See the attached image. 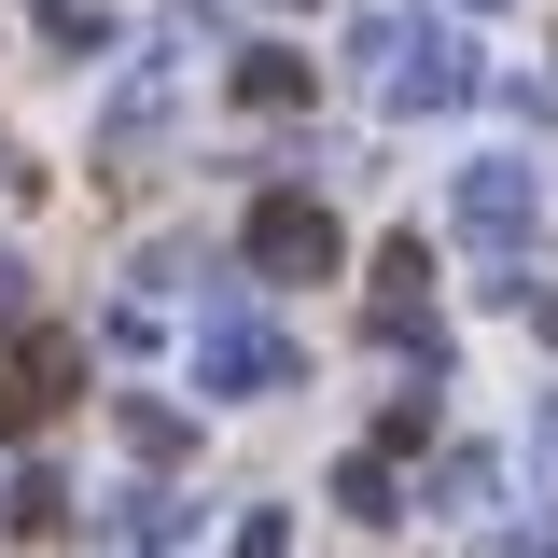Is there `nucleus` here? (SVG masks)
<instances>
[{
  "instance_id": "nucleus-9",
  "label": "nucleus",
  "mask_w": 558,
  "mask_h": 558,
  "mask_svg": "<svg viewBox=\"0 0 558 558\" xmlns=\"http://www.w3.org/2000/svg\"><path fill=\"white\" fill-rule=\"evenodd\" d=\"M349 517H405V475H391V461H377V447H363V461H349Z\"/></svg>"
},
{
  "instance_id": "nucleus-3",
  "label": "nucleus",
  "mask_w": 558,
  "mask_h": 558,
  "mask_svg": "<svg viewBox=\"0 0 558 558\" xmlns=\"http://www.w3.org/2000/svg\"><path fill=\"white\" fill-rule=\"evenodd\" d=\"M377 349H405L418 377H433V252H418V238H391V252H377Z\"/></svg>"
},
{
  "instance_id": "nucleus-1",
  "label": "nucleus",
  "mask_w": 558,
  "mask_h": 558,
  "mask_svg": "<svg viewBox=\"0 0 558 558\" xmlns=\"http://www.w3.org/2000/svg\"><path fill=\"white\" fill-rule=\"evenodd\" d=\"M363 84H377V112H461L488 70L461 43V14H377L363 28Z\"/></svg>"
},
{
  "instance_id": "nucleus-12",
  "label": "nucleus",
  "mask_w": 558,
  "mask_h": 558,
  "mask_svg": "<svg viewBox=\"0 0 558 558\" xmlns=\"http://www.w3.org/2000/svg\"><path fill=\"white\" fill-rule=\"evenodd\" d=\"M531 322H545V336H558V266H545V293H531Z\"/></svg>"
},
{
  "instance_id": "nucleus-11",
  "label": "nucleus",
  "mask_w": 558,
  "mask_h": 558,
  "mask_svg": "<svg viewBox=\"0 0 558 558\" xmlns=\"http://www.w3.org/2000/svg\"><path fill=\"white\" fill-rule=\"evenodd\" d=\"M0 322H28V266L14 252H0Z\"/></svg>"
},
{
  "instance_id": "nucleus-6",
  "label": "nucleus",
  "mask_w": 558,
  "mask_h": 558,
  "mask_svg": "<svg viewBox=\"0 0 558 558\" xmlns=\"http://www.w3.org/2000/svg\"><path fill=\"white\" fill-rule=\"evenodd\" d=\"M196 545V502H126V558H182Z\"/></svg>"
},
{
  "instance_id": "nucleus-5",
  "label": "nucleus",
  "mask_w": 558,
  "mask_h": 558,
  "mask_svg": "<svg viewBox=\"0 0 558 558\" xmlns=\"http://www.w3.org/2000/svg\"><path fill=\"white\" fill-rule=\"evenodd\" d=\"M252 266H266V279H322V266H336V209H322V196H266V209H252Z\"/></svg>"
},
{
  "instance_id": "nucleus-8",
  "label": "nucleus",
  "mask_w": 558,
  "mask_h": 558,
  "mask_svg": "<svg viewBox=\"0 0 558 558\" xmlns=\"http://www.w3.org/2000/svg\"><path fill=\"white\" fill-rule=\"evenodd\" d=\"M488 488H502L488 447H447V461H433V502H488Z\"/></svg>"
},
{
  "instance_id": "nucleus-10",
  "label": "nucleus",
  "mask_w": 558,
  "mask_h": 558,
  "mask_svg": "<svg viewBox=\"0 0 558 558\" xmlns=\"http://www.w3.org/2000/svg\"><path fill=\"white\" fill-rule=\"evenodd\" d=\"M418 433H433V391H391V405H377V461H405Z\"/></svg>"
},
{
  "instance_id": "nucleus-14",
  "label": "nucleus",
  "mask_w": 558,
  "mask_h": 558,
  "mask_svg": "<svg viewBox=\"0 0 558 558\" xmlns=\"http://www.w3.org/2000/svg\"><path fill=\"white\" fill-rule=\"evenodd\" d=\"M475 14H488V0H475Z\"/></svg>"
},
{
  "instance_id": "nucleus-2",
  "label": "nucleus",
  "mask_w": 558,
  "mask_h": 558,
  "mask_svg": "<svg viewBox=\"0 0 558 558\" xmlns=\"http://www.w3.org/2000/svg\"><path fill=\"white\" fill-rule=\"evenodd\" d=\"M196 377L223 391V405H252V391H293V336H279L266 307H223V322H209V349H196Z\"/></svg>"
},
{
  "instance_id": "nucleus-13",
  "label": "nucleus",
  "mask_w": 558,
  "mask_h": 558,
  "mask_svg": "<svg viewBox=\"0 0 558 558\" xmlns=\"http://www.w3.org/2000/svg\"><path fill=\"white\" fill-rule=\"evenodd\" d=\"M531 447H545V461H558V405H545V418H531Z\"/></svg>"
},
{
  "instance_id": "nucleus-7",
  "label": "nucleus",
  "mask_w": 558,
  "mask_h": 558,
  "mask_svg": "<svg viewBox=\"0 0 558 558\" xmlns=\"http://www.w3.org/2000/svg\"><path fill=\"white\" fill-rule=\"evenodd\" d=\"M238 98H252V112H293V98H307V57H252V70H238Z\"/></svg>"
},
{
  "instance_id": "nucleus-4",
  "label": "nucleus",
  "mask_w": 558,
  "mask_h": 558,
  "mask_svg": "<svg viewBox=\"0 0 558 558\" xmlns=\"http://www.w3.org/2000/svg\"><path fill=\"white\" fill-rule=\"evenodd\" d=\"M531 209H545V182H531L517 154L461 168V238H475V252H531Z\"/></svg>"
}]
</instances>
